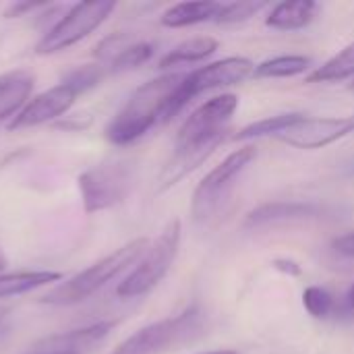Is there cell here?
Wrapping results in <instances>:
<instances>
[{"label": "cell", "instance_id": "cell-1", "mask_svg": "<svg viewBox=\"0 0 354 354\" xmlns=\"http://www.w3.org/2000/svg\"><path fill=\"white\" fill-rule=\"evenodd\" d=\"M187 73H164L160 77L149 79L139 85L124 106L112 116V120L104 129V137L108 143L116 147L131 145L145 137L153 127L168 122V106L183 83Z\"/></svg>", "mask_w": 354, "mask_h": 354}, {"label": "cell", "instance_id": "cell-2", "mask_svg": "<svg viewBox=\"0 0 354 354\" xmlns=\"http://www.w3.org/2000/svg\"><path fill=\"white\" fill-rule=\"evenodd\" d=\"M149 243L151 241L147 236H139V239L124 243L122 247H118L110 255L97 259L83 272L56 284L48 295H44L39 299V303L48 305V307H73V305H79V303L91 299L106 284L116 280L122 272H127L129 268H135V263L147 251Z\"/></svg>", "mask_w": 354, "mask_h": 354}, {"label": "cell", "instance_id": "cell-3", "mask_svg": "<svg viewBox=\"0 0 354 354\" xmlns=\"http://www.w3.org/2000/svg\"><path fill=\"white\" fill-rule=\"evenodd\" d=\"M203 334L205 313L199 303H193L176 315L164 317L137 330L108 354H166L195 342Z\"/></svg>", "mask_w": 354, "mask_h": 354}, {"label": "cell", "instance_id": "cell-4", "mask_svg": "<svg viewBox=\"0 0 354 354\" xmlns=\"http://www.w3.org/2000/svg\"><path fill=\"white\" fill-rule=\"evenodd\" d=\"M180 220H170L164 230L156 236V241L149 243L143 257L135 263V268L124 276L122 282L116 286L118 299H137L147 292H151L172 270L178 249H180Z\"/></svg>", "mask_w": 354, "mask_h": 354}, {"label": "cell", "instance_id": "cell-5", "mask_svg": "<svg viewBox=\"0 0 354 354\" xmlns=\"http://www.w3.org/2000/svg\"><path fill=\"white\" fill-rule=\"evenodd\" d=\"M114 0H95V2H77L68 6L58 21L44 31L39 41L35 44L37 56H52L71 46L89 37L95 29H100L108 17L114 12Z\"/></svg>", "mask_w": 354, "mask_h": 354}, {"label": "cell", "instance_id": "cell-6", "mask_svg": "<svg viewBox=\"0 0 354 354\" xmlns=\"http://www.w3.org/2000/svg\"><path fill=\"white\" fill-rule=\"evenodd\" d=\"M255 73V62L245 56H228L216 62H209L205 66H199L185 75L183 83L174 91L170 106H168V122L199 93L241 85L247 79H251Z\"/></svg>", "mask_w": 354, "mask_h": 354}, {"label": "cell", "instance_id": "cell-7", "mask_svg": "<svg viewBox=\"0 0 354 354\" xmlns=\"http://www.w3.org/2000/svg\"><path fill=\"white\" fill-rule=\"evenodd\" d=\"M257 158L255 145H245L228 153L214 170H209L193 191L191 214L197 222L207 220L224 201V197L234 187V180L247 170V166Z\"/></svg>", "mask_w": 354, "mask_h": 354}, {"label": "cell", "instance_id": "cell-8", "mask_svg": "<svg viewBox=\"0 0 354 354\" xmlns=\"http://www.w3.org/2000/svg\"><path fill=\"white\" fill-rule=\"evenodd\" d=\"M85 214L106 212L118 205L129 191V172L124 164L104 162L87 168L77 178Z\"/></svg>", "mask_w": 354, "mask_h": 354}, {"label": "cell", "instance_id": "cell-9", "mask_svg": "<svg viewBox=\"0 0 354 354\" xmlns=\"http://www.w3.org/2000/svg\"><path fill=\"white\" fill-rule=\"evenodd\" d=\"M239 110V95L236 93H222L207 102H203L199 108H195L187 120L180 124L176 133L174 147L195 145L207 139H214L218 135L228 133V124Z\"/></svg>", "mask_w": 354, "mask_h": 354}, {"label": "cell", "instance_id": "cell-10", "mask_svg": "<svg viewBox=\"0 0 354 354\" xmlns=\"http://www.w3.org/2000/svg\"><path fill=\"white\" fill-rule=\"evenodd\" d=\"M354 133V116H305L290 129L276 135V139L295 149H322Z\"/></svg>", "mask_w": 354, "mask_h": 354}, {"label": "cell", "instance_id": "cell-11", "mask_svg": "<svg viewBox=\"0 0 354 354\" xmlns=\"http://www.w3.org/2000/svg\"><path fill=\"white\" fill-rule=\"evenodd\" d=\"M79 93L66 85V83H58L37 95H33L25 108L6 124L8 131H21V129H33V127H41V124H54L56 120L64 118L68 114V110L75 106Z\"/></svg>", "mask_w": 354, "mask_h": 354}, {"label": "cell", "instance_id": "cell-12", "mask_svg": "<svg viewBox=\"0 0 354 354\" xmlns=\"http://www.w3.org/2000/svg\"><path fill=\"white\" fill-rule=\"evenodd\" d=\"M230 133V131H228ZM228 133L218 135L214 139L195 143V145H185V147H174L172 158L166 162V166L162 168L160 176H158V193H164L168 189H172L174 185H178L185 176H189L193 170H197L203 162L209 160V156L228 139Z\"/></svg>", "mask_w": 354, "mask_h": 354}, {"label": "cell", "instance_id": "cell-13", "mask_svg": "<svg viewBox=\"0 0 354 354\" xmlns=\"http://www.w3.org/2000/svg\"><path fill=\"white\" fill-rule=\"evenodd\" d=\"M114 326H116V322H110V319L93 322L89 326H83V328H77V330L46 336V338L37 340L35 344H31L29 348L46 351V353L87 354L108 338V334L114 330Z\"/></svg>", "mask_w": 354, "mask_h": 354}, {"label": "cell", "instance_id": "cell-14", "mask_svg": "<svg viewBox=\"0 0 354 354\" xmlns=\"http://www.w3.org/2000/svg\"><path fill=\"white\" fill-rule=\"evenodd\" d=\"M35 77L27 68L0 73V122H10L31 100Z\"/></svg>", "mask_w": 354, "mask_h": 354}, {"label": "cell", "instance_id": "cell-15", "mask_svg": "<svg viewBox=\"0 0 354 354\" xmlns=\"http://www.w3.org/2000/svg\"><path fill=\"white\" fill-rule=\"evenodd\" d=\"M322 212H324V207H319L317 203H311V201H270V203H261L255 209H251L245 216V226L257 228V226L276 224V222L317 218Z\"/></svg>", "mask_w": 354, "mask_h": 354}, {"label": "cell", "instance_id": "cell-16", "mask_svg": "<svg viewBox=\"0 0 354 354\" xmlns=\"http://www.w3.org/2000/svg\"><path fill=\"white\" fill-rule=\"evenodd\" d=\"M322 6L313 0H284L272 6L266 17V25L280 31H297L313 23Z\"/></svg>", "mask_w": 354, "mask_h": 354}, {"label": "cell", "instance_id": "cell-17", "mask_svg": "<svg viewBox=\"0 0 354 354\" xmlns=\"http://www.w3.org/2000/svg\"><path fill=\"white\" fill-rule=\"evenodd\" d=\"M222 2L216 0H197V2H178L166 8L160 17V23L168 29H183L193 27L199 23L216 21Z\"/></svg>", "mask_w": 354, "mask_h": 354}, {"label": "cell", "instance_id": "cell-18", "mask_svg": "<svg viewBox=\"0 0 354 354\" xmlns=\"http://www.w3.org/2000/svg\"><path fill=\"white\" fill-rule=\"evenodd\" d=\"M218 48H220V41L216 37H212V35H197V37L180 41L170 52H166L160 58L158 66L162 71H166V68H172V66H180V64L201 62V60L209 58Z\"/></svg>", "mask_w": 354, "mask_h": 354}, {"label": "cell", "instance_id": "cell-19", "mask_svg": "<svg viewBox=\"0 0 354 354\" xmlns=\"http://www.w3.org/2000/svg\"><path fill=\"white\" fill-rule=\"evenodd\" d=\"M60 280H62V274L60 272H52V270L2 274L0 276V299L23 297L27 292H33V290L50 286V284H56Z\"/></svg>", "mask_w": 354, "mask_h": 354}, {"label": "cell", "instance_id": "cell-20", "mask_svg": "<svg viewBox=\"0 0 354 354\" xmlns=\"http://www.w3.org/2000/svg\"><path fill=\"white\" fill-rule=\"evenodd\" d=\"M311 68V58L301 54H282L255 64V79H290L305 75Z\"/></svg>", "mask_w": 354, "mask_h": 354}, {"label": "cell", "instance_id": "cell-21", "mask_svg": "<svg viewBox=\"0 0 354 354\" xmlns=\"http://www.w3.org/2000/svg\"><path fill=\"white\" fill-rule=\"evenodd\" d=\"M354 79V41L305 77V83H336Z\"/></svg>", "mask_w": 354, "mask_h": 354}, {"label": "cell", "instance_id": "cell-22", "mask_svg": "<svg viewBox=\"0 0 354 354\" xmlns=\"http://www.w3.org/2000/svg\"><path fill=\"white\" fill-rule=\"evenodd\" d=\"M303 118H305L303 112H284V114L268 116V118H261L257 122H251V124L243 127L230 139H234V141H251V139H259V137H268V135L276 137V135L290 129L292 124H297Z\"/></svg>", "mask_w": 354, "mask_h": 354}, {"label": "cell", "instance_id": "cell-23", "mask_svg": "<svg viewBox=\"0 0 354 354\" xmlns=\"http://www.w3.org/2000/svg\"><path fill=\"white\" fill-rule=\"evenodd\" d=\"M156 54V46L151 41H131L127 48H122L106 66L108 73H124V71H133L145 62L151 60V56Z\"/></svg>", "mask_w": 354, "mask_h": 354}, {"label": "cell", "instance_id": "cell-24", "mask_svg": "<svg viewBox=\"0 0 354 354\" xmlns=\"http://www.w3.org/2000/svg\"><path fill=\"white\" fill-rule=\"evenodd\" d=\"M303 307L313 319H330L338 313L336 297L324 286H307L303 290Z\"/></svg>", "mask_w": 354, "mask_h": 354}, {"label": "cell", "instance_id": "cell-25", "mask_svg": "<svg viewBox=\"0 0 354 354\" xmlns=\"http://www.w3.org/2000/svg\"><path fill=\"white\" fill-rule=\"evenodd\" d=\"M270 8L268 0H234V2H222V8L216 17L218 25H234L245 23L251 17L259 15L261 10Z\"/></svg>", "mask_w": 354, "mask_h": 354}, {"label": "cell", "instance_id": "cell-26", "mask_svg": "<svg viewBox=\"0 0 354 354\" xmlns=\"http://www.w3.org/2000/svg\"><path fill=\"white\" fill-rule=\"evenodd\" d=\"M108 75V68L104 66V64H83V66H75L73 71H68L64 77H62V83H66V85H71L79 95H83V93H87L89 89H93V87H97L102 81H104V77Z\"/></svg>", "mask_w": 354, "mask_h": 354}, {"label": "cell", "instance_id": "cell-27", "mask_svg": "<svg viewBox=\"0 0 354 354\" xmlns=\"http://www.w3.org/2000/svg\"><path fill=\"white\" fill-rule=\"evenodd\" d=\"M48 2H31V0H19V2H10L4 6L2 10V17L4 19H21V17H27L29 12H35L39 8H46Z\"/></svg>", "mask_w": 354, "mask_h": 354}, {"label": "cell", "instance_id": "cell-28", "mask_svg": "<svg viewBox=\"0 0 354 354\" xmlns=\"http://www.w3.org/2000/svg\"><path fill=\"white\" fill-rule=\"evenodd\" d=\"M89 124H91V116H87V114H75V116H68L66 114L64 118L56 120L52 127L58 129V131H64V133H81Z\"/></svg>", "mask_w": 354, "mask_h": 354}, {"label": "cell", "instance_id": "cell-29", "mask_svg": "<svg viewBox=\"0 0 354 354\" xmlns=\"http://www.w3.org/2000/svg\"><path fill=\"white\" fill-rule=\"evenodd\" d=\"M272 268L276 272L288 276V278H301L303 276V266L299 261L290 259V257H276V259H272Z\"/></svg>", "mask_w": 354, "mask_h": 354}, {"label": "cell", "instance_id": "cell-30", "mask_svg": "<svg viewBox=\"0 0 354 354\" xmlns=\"http://www.w3.org/2000/svg\"><path fill=\"white\" fill-rule=\"evenodd\" d=\"M332 249H334L338 255L346 257V259H354V230L346 232V234L336 236V239L332 241Z\"/></svg>", "mask_w": 354, "mask_h": 354}, {"label": "cell", "instance_id": "cell-31", "mask_svg": "<svg viewBox=\"0 0 354 354\" xmlns=\"http://www.w3.org/2000/svg\"><path fill=\"white\" fill-rule=\"evenodd\" d=\"M338 311H340V313L354 315V284L348 288V292H346V297H344L342 305H338Z\"/></svg>", "mask_w": 354, "mask_h": 354}, {"label": "cell", "instance_id": "cell-32", "mask_svg": "<svg viewBox=\"0 0 354 354\" xmlns=\"http://www.w3.org/2000/svg\"><path fill=\"white\" fill-rule=\"evenodd\" d=\"M6 266H8V259H6V255H4V251L0 249V276L4 274V270H6Z\"/></svg>", "mask_w": 354, "mask_h": 354}, {"label": "cell", "instance_id": "cell-33", "mask_svg": "<svg viewBox=\"0 0 354 354\" xmlns=\"http://www.w3.org/2000/svg\"><path fill=\"white\" fill-rule=\"evenodd\" d=\"M25 354H71V353H46V351H33V348H29Z\"/></svg>", "mask_w": 354, "mask_h": 354}, {"label": "cell", "instance_id": "cell-34", "mask_svg": "<svg viewBox=\"0 0 354 354\" xmlns=\"http://www.w3.org/2000/svg\"><path fill=\"white\" fill-rule=\"evenodd\" d=\"M203 354H239L236 351H230V348H224V351H214V353H203Z\"/></svg>", "mask_w": 354, "mask_h": 354}, {"label": "cell", "instance_id": "cell-35", "mask_svg": "<svg viewBox=\"0 0 354 354\" xmlns=\"http://www.w3.org/2000/svg\"><path fill=\"white\" fill-rule=\"evenodd\" d=\"M6 315H8V307H2V305H0V324L4 322Z\"/></svg>", "mask_w": 354, "mask_h": 354}, {"label": "cell", "instance_id": "cell-36", "mask_svg": "<svg viewBox=\"0 0 354 354\" xmlns=\"http://www.w3.org/2000/svg\"><path fill=\"white\" fill-rule=\"evenodd\" d=\"M348 89H351V91H353V93H354V79H353V83L348 85Z\"/></svg>", "mask_w": 354, "mask_h": 354}, {"label": "cell", "instance_id": "cell-37", "mask_svg": "<svg viewBox=\"0 0 354 354\" xmlns=\"http://www.w3.org/2000/svg\"><path fill=\"white\" fill-rule=\"evenodd\" d=\"M0 334H2V328H0Z\"/></svg>", "mask_w": 354, "mask_h": 354}]
</instances>
